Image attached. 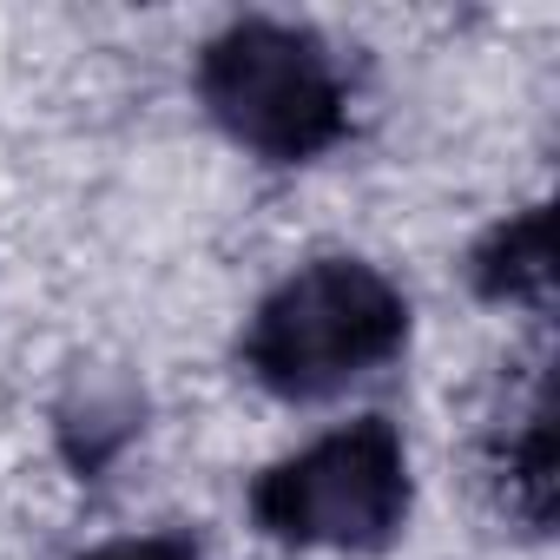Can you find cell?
<instances>
[{
    "label": "cell",
    "instance_id": "2",
    "mask_svg": "<svg viewBox=\"0 0 560 560\" xmlns=\"http://www.w3.org/2000/svg\"><path fill=\"white\" fill-rule=\"evenodd\" d=\"M211 126L264 165H311L350 132V93L330 47L291 21H231L198 54Z\"/></svg>",
    "mask_w": 560,
    "mask_h": 560
},
{
    "label": "cell",
    "instance_id": "3",
    "mask_svg": "<svg viewBox=\"0 0 560 560\" xmlns=\"http://www.w3.org/2000/svg\"><path fill=\"white\" fill-rule=\"evenodd\" d=\"M409 448L389 416H357L250 481V521L298 553H383L409 521Z\"/></svg>",
    "mask_w": 560,
    "mask_h": 560
},
{
    "label": "cell",
    "instance_id": "4",
    "mask_svg": "<svg viewBox=\"0 0 560 560\" xmlns=\"http://www.w3.org/2000/svg\"><path fill=\"white\" fill-rule=\"evenodd\" d=\"M488 481H494V501H501L521 527H534V534L553 527L560 475H553V389H547V383H540L534 402L488 442Z\"/></svg>",
    "mask_w": 560,
    "mask_h": 560
},
{
    "label": "cell",
    "instance_id": "1",
    "mask_svg": "<svg viewBox=\"0 0 560 560\" xmlns=\"http://www.w3.org/2000/svg\"><path fill=\"white\" fill-rule=\"evenodd\" d=\"M409 343V298L363 257L298 264L244 324V376L277 402H330L396 363Z\"/></svg>",
    "mask_w": 560,
    "mask_h": 560
},
{
    "label": "cell",
    "instance_id": "6",
    "mask_svg": "<svg viewBox=\"0 0 560 560\" xmlns=\"http://www.w3.org/2000/svg\"><path fill=\"white\" fill-rule=\"evenodd\" d=\"M86 560H198V547L185 534H126V540L93 547Z\"/></svg>",
    "mask_w": 560,
    "mask_h": 560
},
{
    "label": "cell",
    "instance_id": "5",
    "mask_svg": "<svg viewBox=\"0 0 560 560\" xmlns=\"http://www.w3.org/2000/svg\"><path fill=\"white\" fill-rule=\"evenodd\" d=\"M468 284L488 304L547 311V298H553V211L527 205V211L501 218L468 257Z\"/></svg>",
    "mask_w": 560,
    "mask_h": 560
}]
</instances>
